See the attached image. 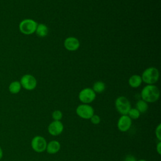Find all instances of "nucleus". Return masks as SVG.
<instances>
[{
    "label": "nucleus",
    "instance_id": "obj_8",
    "mask_svg": "<svg viewBox=\"0 0 161 161\" xmlns=\"http://www.w3.org/2000/svg\"><path fill=\"white\" fill-rule=\"evenodd\" d=\"M21 87L28 91H31L35 89L37 85L36 78L30 74H25L22 76L20 80Z\"/></svg>",
    "mask_w": 161,
    "mask_h": 161
},
{
    "label": "nucleus",
    "instance_id": "obj_17",
    "mask_svg": "<svg viewBox=\"0 0 161 161\" xmlns=\"http://www.w3.org/2000/svg\"><path fill=\"white\" fill-rule=\"evenodd\" d=\"M105 84L102 81H97L94 83L92 86V90L96 93H101L105 89Z\"/></svg>",
    "mask_w": 161,
    "mask_h": 161
},
{
    "label": "nucleus",
    "instance_id": "obj_13",
    "mask_svg": "<svg viewBox=\"0 0 161 161\" xmlns=\"http://www.w3.org/2000/svg\"><path fill=\"white\" fill-rule=\"evenodd\" d=\"M142 82V77L139 75H133L128 80L129 85L133 88L138 87Z\"/></svg>",
    "mask_w": 161,
    "mask_h": 161
},
{
    "label": "nucleus",
    "instance_id": "obj_23",
    "mask_svg": "<svg viewBox=\"0 0 161 161\" xmlns=\"http://www.w3.org/2000/svg\"><path fill=\"white\" fill-rule=\"evenodd\" d=\"M156 150L158 155L161 154V141H158V143L157 144Z\"/></svg>",
    "mask_w": 161,
    "mask_h": 161
},
{
    "label": "nucleus",
    "instance_id": "obj_3",
    "mask_svg": "<svg viewBox=\"0 0 161 161\" xmlns=\"http://www.w3.org/2000/svg\"><path fill=\"white\" fill-rule=\"evenodd\" d=\"M37 25V23L33 19H25L19 23V29L21 33L30 35L35 32Z\"/></svg>",
    "mask_w": 161,
    "mask_h": 161
},
{
    "label": "nucleus",
    "instance_id": "obj_10",
    "mask_svg": "<svg viewBox=\"0 0 161 161\" xmlns=\"http://www.w3.org/2000/svg\"><path fill=\"white\" fill-rule=\"evenodd\" d=\"M64 131V125L60 121H52L48 126V132L52 136H58Z\"/></svg>",
    "mask_w": 161,
    "mask_h": 161
},
{
    "label": "nucleus",
    "instance_id": "obj_11",
    "mask_svg": "<svg viewBox=\"0 0 161 161\" xmlns=\"http://www.w3.org/2000/svg\"><path fill=\"white\" fill-rule=\"evenodd\" d=\"M64 45L65 49L69 51H75L79 48L80 43L77 38L70 36L65 40Z\"/></svg>",
    "mask_w": 161,
    "mask_h": 161
},
{
    "label": "nucleus",
    "instance_id": "obj_19",
    "mask_svg": "<svg viewBox=\"0 0 161 161\" xmlns=\"http://www.w3.org/2000/svg\"><path fill=\"white\" fill-rule=\"evenodd\" d=\"M52 117L55 121H60L63 117V114L60 110H55L52 114Z\"/></svg>",
    "mask_w": 161,
    "mask_h": 161
},
{
    "label": "nucleus",
    "instance_id": "obj_24",
    "mask_svg": "<svg viewBox=\"0 0 161 161\" xmlns=\"http://www.w3.org/2000/svg\"><path fill=\"white\" fill-rule=\"evenodd\" d=\"M2 157H3V150L0 147V160L2 158Z\"/></svg>",
    "mask_w": 161,
    "mask_h": 161
},
{
    "label": "nucleus",
    "instance_id": "obj_25",
    "mask_svg": "<svg viewBox=\"0 0 161 161\" xmlns=\"http://www.w3.org/2000/svg\"><path fill=\"white\" fill-rule=\"evenodd\" d=\"M136 161H147V160H145V159H140V160H138Z\"/></svg>",
    "mask_w": 161,
    "mask_h": 161
},
{
    "label": "nucleus",
    "instance_id": "obj_6",
    "mask_svg": "<svg viewBox=\"0 0 161 161\" xmlns=\"http://www.w3.org/2000/svg\"><path fill=\"white\" fill-rule=\"evenodd\" d=\"M75 112L78 116L84 119H89L94 114L93 108L89 104H81L79 105L76 108Z\"/></svg>",
    "mask_w": 161,
    "mask_h": 161
},
{
    "label": "nucleus",
    "instance_id": "obj_22",
    "mask_svg": "<svg viewBox=\"0 0 161 161\" xmlns=\"http://www.w3.org/2000/svg\"><path fill=\"white\" fill-rule=\"evenodd\" d=\"M123 161H136L135 157L131 155H128L125 157Z\"/></svg>",
    "mask_w": 161,
    "mask_h": 161
},
{
    "label": "nucleus",
    "instance_id": "obj_21",
    "mask_svg": "<svg viewBox=\"0 0 161 161\" xmlns=\"http://www.w3.org/2000/svg\"><path fill=\"white\" fill-rule=\"evenodd\" d=\"M155 134L157 139L158 141H161V124H158L155 128Z\"/></svg>",
    "mask_w": 161,
    "mask_h": 161
},
{
    "label": "nucleus",
    "instance_id": "obj_1",
    "mask_svg": "<svg viewBox=\"0 0 161 161\" xmlns=\"http://www.w3.org/2000/svg\"><path fill=\"white\" fill-rule=\"evenodd\" d=\"M141 97L147 103H154L159 99L160 91L154 84L147 85L141 91Z\"/></svg>",
    "mask_w": 161,
    "mask_h": 161
},
{
    "label": "nucleus",
    "instance_id": "obj_9",
    "mask_svg": "<svg viewBox=\"0 0 161 161\" xmlns=\"http://www.w3.org/2000/svg\"><path fill=\"white\" fill-rule=\"evenodd\" d=\"M132 125V119L127 115H121L118 120L117 127L119 131L126 132L130 130Z\"/></svg>",
    "mask_w": 161,
    "mask_h": 161
},
{
    "label": "nucleus",
    "instance_id": "obj_4",
    "mask_svg": "<svg viewBox=\"0 0 161 161\" xmlns=\"http://www.w3.org/2000/svg\"><path fill=\"white\" fill-rule=\"evenodd\" d=\"M115 108L121 115L127 114L131 108L130 101L125 96H119L115 100Z\"/></svg>",
    "mask_w": 161,
    "mask_h": 161
},
{
    "label": "nucleus",
    "instance_id": "obj_15",
    "mask_svg": "<svg viewBox=\"0 0 161 161\" xmlns=\"http://www.w3.org/2000/svg\"><path fill=\"white\" fill-rule=\"evenodd\" d=\"M8 89L11 94H17L20 91L21 86L19 81H13L10 83Z\"/></svg>",
    "mask_w": 161,
    "mask_h": 161
},
{
    "label": "nucleus",
    "instance_id": "obj_2",
    "mask_svg": "<svg viewBox=\"0 0 161 161\" xmlns=\"http://www.w3.org/2000/svg\"><path fill=\"white\" fill-rule=\"evenodd\" d=\"M141 77L142 81L147 84V85L154 84L158 80L159 72L157 68L150 67L143 72Z\"/></svg>",
    "mask_w": 161,
    "mask_h": 161
},
{
    "label": "nucleus",
    "instance_id": "obj_12",
    "mask_svg": "<svg viewBox=\"0 0 161 161\" xmlns=\"http://www.w3.org/2000/svg\"><path fill=\"white\" fill-rule=\"evenodd\" d=\"M60 143L57 140H52L50 142L47 143L46 151L49 154H55L59 152L60 150Z\"/></svg>",
    "mask_w": 161,
    "mask_h": 161
},
{
    "label": "nucleus",
    "instance_id": "obj_14",
    "mask_svg": "<svg viewBox=\"0 0 161 161\" xmlns=\"http://www.w3.org/2000/svg\"><path fill=\"white\" fill-rule=\"evenodd\" d=\"M36 35L40 37H45L47 35L48 32V29L47 26L43 23L38 24L36 31H35Z\"/></svg>",
    "mask_w": 161,
    "mask_h": 161
},
{
    "label": "nucleus",
    "instance_id": "obj_5",
    "mask_svg": "<svg viewBox=\"0 0 161 161\" xmlns=\"http://www.w3.org/2000/svg\"><path fill=\"white\" fill-rule=\"evenodd\" d=\"M47 142L46 139L42 136L36 135L31 141L32 149L37 153H42L46 150Z\"/></svg>",
    "mask_w": 161,
    "mask_h": 161
},
{
    "label": "nucleus",
    "instance_id": "obj_18",
    "mask_svg": "<svg viewBox=\"0 0 161 161\" xmlns=\"http://www.w3.org/2000/svg\"><path fill=\"white\" fill-rule=\"evenodd\" d=\"M140 113L136 109V108H131L127 115L131 119H136L138 118H139L140 116Z\"/></svg>",
    "mask_w": 161,
    "mask_h": 161
},
{
    "label": "nucleus",
    "instance_id": "obj_16",
    "mask_svg": "<svg viewBox=\"0 0 161 161\" xmlns=\"http://www.w3.org/2000/svg\"><path fill=\"white\" fill-rule=\"evenodd\" d=\"M148 106L147 102H145V101L140 99L138 100L136 103V109L140 113H145L147 109H148Z\"/></svg>",
    "mask_w": 161,
    "mask_h": 161
},
{
    "label": "nucleus",
    "instance_id": "obj_20",
    "mask_svg": "<svg viewBox=\"0 0 161 161\" xmlns=\"http://www.w3.org/2000/svg\"><path fill=\"white\" fill-rule=\"evenodd\" d=\"M93 125H98L101 122V118L97 114H93L89 119Z\"/></svg>",
    "mask_w": 161,
    "mask_h": 161
},
{
    "label": "nucleus",
    "instance_id": "obj_7",
    "mask_svg": "<svg viewBox=\"0 0 161 161\" xmlns=\"http://www.w3.org/2000/svg\"><path fill=\"white\" fill-rule=\"evenodd\" d=\"M79 99L83 104L92 103L96 98V92L89 87L84 88L79 93Z\"/></svg>",
    "mask_w": 161,
    "mask_h": 161
}]
</instances>
